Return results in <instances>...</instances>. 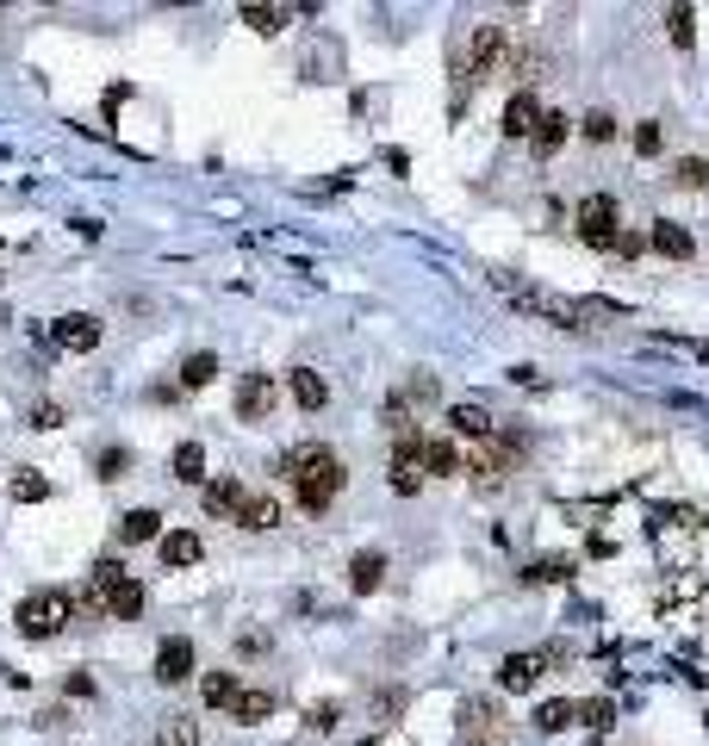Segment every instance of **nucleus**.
Returning a JSON list of instances; mask_svg holds the SVG:
<instances>
[{"label":"nucleus","mask_w":709,"mask_h":746,"mask_svg":"<svg viewBox=\"0 0 709 746\" xmlns=\"http://www.w3.org/2000/svg\"><path fill=\"white\" fill-rule=\"evenodd\" d=\"M237 20L250 25V32H262V38H274V32L287 25V13H281V7H237Z\"/></svg>","instance_id":"nucleus-35"},{"label":"nucleus","mask_w":709,"mask_h":746,"mask_svg":"<svg viewBox=\"0 0 709 746\" xmlns=\"http://www.w3.org/2000/svg\"><path fill=\"white\" fill-rule=\"evenodd\" d=\"M573 225H579V243L585 249H604V255H616V243H622V211H616L610 193H592V199H579L573 211Z\"/></svg>","instance_id":"nucleus-6"},{"label":"nucleus","mask_w":709,"mask_h":746,"mask_svg":"<svg viewBox=\"0 0 709 746\" xmlns=\"http://www.w3.org/2000/svg\"><path fill=\"white\" fill-rule=\"evenodd\" d=\"M579 722L592 727V734H610V727H616V703H610V697H585V703H579Z\"/></svg>","instance_id":"nucleus-32"},{"label":"nucleus","mask_w":709,"mask_h":746,"mask_svg":"<svg viewBox=\"0 0 709 746\" xmlns=\"http://www.w3.org/2000/svg\"><path fill=\"white\" fill-rule=\"evenodd\" d=\"M218 380V355H206V348H199V355H187V361H181V392H199V386H211Z\"/></svg>","instance_id":"nucleus-27"},{"label":"nucleus","mask_w":709,"mask_h":746,"mask_svg":"<svg viewBox=\"0 0 709 746\" xmlns=\"http://www.w3.org/2000/svg\"><path fill=\"white\" fill-rule=\"evenodd\" d=\"M199 741H206V722L187 715V709H174V715L156 722V746H199Z\"/></svg>","instance_id":"nucleus-19"},{"label":"nucleus","mask_w":709,"mask_h":746,"mask_svg":"<svg viewBox=\"0 0 709 746\" xmlns=\"http://www.w3.org/2000/svg\"><path fill=\"white\" fill-rule=\"evenodd\" d=\"M193 666H199V653H193V641H187V634H169V641H162V647H156V672H150V678H156V685H187V678H193Z\"/></svg>","instance_id":"nucleus-10"},{"label":"nucleus","mask_w":709,"mask_h":746,"mask_svg":"<svg viewBox=\"0 0 709 746\" xmlns=\"http://www.w3.org/2000/svg\"><path fill=\"white\" fill-rule=\"evenodd\" d=\"M499 287H511L523 311L548 318L554 330H592L585 318H622V306H610V299H573V292H548V287H517L511 274H499Z\"/></svg>","instance_id":"nucleus-2"},{"label":"nucleus","mask_w":709,"mask_h":746,"mask_svg":"<svg viewBox=\"0 0 709 746\" xmlns=\"http://www.w3.org/2000/svg\"><path fill=\"white\" fill-rule=\"evenodd\" d=\"M386 479H392V492L399 497H418L423 492V441H399V455H392V467H386Z\"/></svg>","instance_id":"nucleus-12"},{"label":"nucleus","mask_w":709,"mask_h":746,"mask_svg":"<svg viewBox=\"0 0 709 746\" xmlns=\"http://www.w3.org/2000/svg\"><path fill=\"white\" fill-rule=\"evenodd\" d=\"M399 399L411 404V411H418V404H436L442 399V380H436V374H411V380L399 386Z\"/></svg>","instance_id":"nucleus-34"},{"label":"nucleus","mask_w":709,"mask_h":746,"mask_svg":"<svg viewBox=\"0 0 709 746\" xmlns=\"http://www.w3.org/2000/svg\"><path fill=\"white\" fill-rule=\"evenodd\" d=\"M76 622V597L69 592H32L20 597V610H13V629L25 634V641H50V634H62Z\"/></svg>","instance_id":"nucleus-5"},{"label":"nucleus","mask_w":709,"mask_h":746,"mask_svg":"<svg viewBox=\"0 0 709 746\" xmlns=\"http://www.w3.org/2000/svg\"><path fill=\"white\" fill-rule=\"evenodd\" d=\"M523 578H529V585H560V578H573V560H560V554L529 560V566H523Z\"/></svg>","instance_id":"nucleus-31"},{"label":"nucleus","mask_w":709,"mask_h":746,"mask_svg":"<svg viewBox=\"0 0 709 746\" xmlns=\"http://www.w3.org/2000/svg\"><path fill=\"white\" fill-rule=\"evenodd\" d=\"M467 460H460V448L455 441H442V436H423V473L430 479H448V473H460Z\"/></svg>","instance_id":"nucleus-21"},{"label":"nucleus","mask_w":709,"mask_h":746,"mask_svg":"<svg viewBox=\"0 0 709 746\" xmlns=\"http://www.w3.org/2000/svg\"><path fill=\"white\" fill-rule=\"evenodd\" d=\"M666 38L678 44V50L697 44V13H690V7H666Z\"/></svg>","instance_id":"nucleus-33"},{"label":"nucleus","mask_w":709,"mask_h":746,"mask_svg":"<svg viewBox=\"0 0 709 746\" xmlns=\"http://www.w3.org/2000/svg\"><path fill=\"white\" fill-rule=\"evenodd\" d=\"M672 187H685V193L709 187V156H678L672 162Z\"/></svg>","instance_id":"nucleus-29"},{"label":"nucleus","mask_w":709,"mask_h":746,"mask_svg":"<svg viewBox=\"0 0 709 746\" xmlns=\"http://www.w3.org/2000/svg\"><path fill=\"white\" fill-rule=\"evenodd\" d=\"M579 137H585V144H616V113H604V106L585 113L579 118Z\"/></svg>","instance_id":"nucleus-36"},{"label":"nucleus","mask_w":709,"mask_h":746,"mask_svg":"<svg viewBox=\"0 0 709 746\" xmlns=\"http://www.w3.org/2000/svg\"><path fill=\"white\" fill-rule=\"evenodd\" d=\"M554 659H560L554 647H541V653H504V666H499V690H511V697L536 690L541 678H548V666H554Z\"/></svg>","instance_id":"nucleus-9"},{"label":"nucleus","mask_w":709,"mask_h":746,"mask_svg":"<svg viewBox=\"0 0 709 746\" xmlns=\"http://www.w3.org/2000/svg\"><path fill=\"white\" fill-rule=\"evenodd\" d=\"M237 678H230V672H206V678H199V697H206V709H230V697H237Z\"/></svg>","instance_id":"nucleus-30"},{"label":"nucleus","mask_w":709,"mask_h":746,"mask_svg":"<svg viewBox=\"0 0 709 746\" xmlns=\"http://www.w3.org/2000/svg\"><path fill=\"white\" fill-rule=\"evenodd\" d=\"M641 249H648V237H634V230H622V243H616V255H622V262H634Z\"/></svg>","instance_id":"nucleus-43"},{"label":"nucleus","mask_w":709,"mask_h":746,"mask_svg":"<svg viewBox=\"0 0 709 746\" xmlns=\"http://www.w3.org/2000/svg\"><path fill=\"white\" fill-rule=\"evenodd\" d=\"M81 610H106L113 622H137L144 616V585H137L113 554L94 560V573H88V592H81Z\"/></svg>","instance_id":"nucleus-4"},{"label":"nucleus","mask_w":709,"mask_h":746,"mask_svg":"<svg viewBox=\"0 0 709 746\" xmlns=\"http://www.w3.org/2000/svg\"><path fill=\"white\" fill-rule=\"evenodd\" d=\"M541 100H536V88H517V94H511V106H504V125L499 131L511 137V144H523V137H536L541 131Z\"/></svg>","instance_id":"nucleus-11"},{"label":"nucleus","mask_w":709,"mask_h":746,"mask_svg":"<svg viewBox=\"0 0 709 746\" xmlns=\"http://www.w3.org/2000/svg\"><path fill=\"white\" fill-rule=\"evenodd\" d=\"M629 144H634V156H660L666 150V131H660V118H641L629 131Z\"/></svg>","instance_id":"nucleus-37"},{"label":"nucleus","mask_w":709,"mask_h":746,"mask_svg":"<svg viewBox=\"0 0 709 746\" xmlns=\"http://www.w3.org/2000/svg\"><path fill=\"white\" fill-rule=\"evenodd\" d=\"M7 492H13V504H38V497H50V479H44V473H20Z\"/></svg>","instance_id":"nucleus-38"},{"label":"nucleus","mask_w":709,"mask_h":746,"mask_svg":"<svg viewBox=\"0 0 709 746\" xmlns=\"http://www.w3.org/2000/svg\"><path fill=\"white\" fill-rule=\"evenodd\" d=\"M156 548H162V566H174V573H181V566H193V560L206 554V548H199V536H193V529H169V536L156 541Z\"/></svg>","instance_id":"nucleus-22"},{"label":"nucleus","mask_w":709,"mask_h":746,"mask_svg":"<svg viewBox=\"0 0 709 746\" xmlns=\"http://www.w3.org/2000/svg\"><path fill=\"white\" fill-rule=\"evenodd\" d=\"M573 722H579V703H573V697H554V703L536 709V727H541V734H560V727H573Z\"/></svg>","instance_id":"nucleus-28"},{"label":"nucleus","mask_w":709,"mask_h":746,"mask_svg":"<svg viewBox=\"0 0 709 746\" xmlns=\"http://www.w3.org/2000/svg\"><path fill=\"white\" fill-rule=\"evenodd\" d=\"M118 541L131 548V541H162V517L156 510H131V517H118Z\"/></svg>","instance_id":"nucleus-26"},{"label":"nucleus","mask_w":709,"mask_h":746,"mask_svg":"<svg viewBox=\"0 0 709 746\" xmlns=\"http://www.w3.org/2000/svg\"><path fill=\"white\" fill-rule=\"evenodd\" d=\"M274 473L293 485V497H299V510H311V517H324L330 504L343 497L348 473H343V460L330 455L324 441H293L287 455L274 460Z\"/></svg>","instance_id":"nucleus-1"},{"label":"nucleus","mask_w":709,"mask_h":746,"mask_svg":"<svg viewBox=\"0 0 709 746\" xmlns=\"http://www.w3.org/2000/svg\"><path fill=\"white\" fill-rule=\"evenodd\" d=\"M448 423H455V436H467V441H485V436H499V423H492V411H485L480 399H460L455 411H448Z\"/></svg>","instance_id":"nucleus-17"},{"label":"nucleus","mask_w":709,"mask_h":746,"mask_svg":"<svg viewBox=\"0 0 709 746\" xmlns=\"http://www.w3.org/2000/svg\"><path fill=\"white\" fill-rule=\"evenodd\" d=\"M697 355H704V361H709V343H697Z\"/></svg>","instance_id":"nucleus-44"},{"label":"nucleus","mask_w":709,"mask_h":746,"mask_svg":"<svg viewBox=\"0 0 709 746\" xmlns=\"http://www.w3.org/2000/svg\"><path fill=\"white\" fill-rule=\"evenodd\" d=\"M230 404H237V417L243 423H268L274 404H281V380H274V374H243L237 392H230Z\"/></svg>","instance_id":"nucleus-8"},{"label":"nucleus","mask_w":709,"mask_h":746,"mask_svg":"<svg viewBox=\"0 0 709 746\" xmlns=\"http://www.w3.org/2000/svg\"><path fill=\"white\" fill-rule=\"evenodd\" d=\"M25 423H32V429H62V404H32V411H25Z\"/></svg>","instance_id":"nucleus-40"},{"label":"nucleus","mask_w":709,"mask_h":746,"mask_svg":"<svg viewBox=\"0 0 709 746\" xmlns=\"http://www.w3.org/2000/svg\"><path fill=\"white\" fill-rule=\"evenodd\" d=\"M460 746H511V722L499 703H467L460 709Z\"/></svg>","instance_id":"nucleus-7"},{"label":"nucleus","mask_w":709,"mask_h":746,"mask_svg":"<svg viewBox=\"0 0 709 746\" xmlns=\"http://www.w3.org/2000/svg\"><path fill=\"white\" fill-rule=\"evenodd\" d=\"M225 715H230L237 727H262V722L274 715V690H250V685H243L237 697H230V709H225Z\"/></svg>","instance_id":"nucleus-16"},{"label":"nucleus","mask_w":709,"mask_h":746,"mask_svg":"<svg viewBox=\"0 0 709 746\" xmlns=\"http://www.w3.org/2000/svg\"><path fill=\"white\" fill-rule=\"evenodd\" d=\"M567 137H573V118H567V113H548V118H541V131L529 137V150H536V156H554Z\"/></svg>","instance_id":"nucleus-24"},{"label":"nucleus","mask_w":709,"mask_h":746,"mask_svg":"<svg viewBox=\"0 0 709 746\" xmlns=\"http://www.w3.org/2000/svg\"><path fill=\"white\" fill-rule=\"evenodd\" d=\"M648 249H660L666 262H690L697 255V237H690L678 218H653V230H648Z\"/></svg>","instance_id":"nucleus-15"},{"label":"nucleus","mask_w":709,"mask_h":746,"mask_svg":"<svg viewBox=\"0 0 709 746\" xmlns=\"http://www.w3.org/2000/svg\"><path fill=\"white\" fill-rule=\"evenodd\" d=\"M517 467H523V429H499V436H485V441L467 448V467H460V473L473 479V492L499 497L504 485L517 479Z\"/></svg>","instance_id":"nucleus-3"},{"label":"nucleus","mask_w":709,"mask_h":746,"mask_svg":"<svg viewBox=\"0 0 709 746\" xmlns=\"http://www.w3.org/2000/svg\"><path fill=\"white\" fill-rule=\"evenodd\" d=\"M399 709H404V690H386V697H374V715H380V722H392Z\"/></svg>","instance_id":"nucleus-41"},{"label":"nucleus","mask_w":709,"mask_h":746,"mask_svg":"<svg viewBox=\"0 0 709 746\" xmlns=\"http://www.w3.org/2000/svg\"><path fill=\"white\" fill-rule=\"evenodd\" d=\"M336 722H343V709H336V703H318V709H311V727H318V734H330Z\"/></svg>","instance_id":"nucleus-42"},{"label":"nucleus","mask_w":709,"mask_h":746,"mask_svg":"<svg viewBox=\"0 0 709 746\" xmlns=\"http://www.w3.org/2000/svg\"><path fill=\"white\" fill-rule=\"evenodd\" d=\"M287 392H293V404H299V411H324V404H330V386H324V374H318V367H293Z\"/></svg>","instance_id":"nucleus-18"},{"label":"nucleus","mask_w":709,"mask_h":746,"mask_svg":"<svg viewBox=\"0 0 709 746\" xmlns=\"http://www.w3.org/2000/svg\"><path fill=\"white\" fill-rule=\"evenodd\" d=\"M50 336H57V348H69V355H88V348H100L106 330H100V318H88V311H69V318H57Z\"/></svg>","instance_id":"nucleus-13"},{"label":"nucleus","mask_w":709,"mask_h":746,"mask_svg":"<svg viewBox=\"0 0 709 746\" xmlns=\"http://www.w3.org/2000/svg\"><path fill=\"white\" fill-rule=\"evenodd\" d=\"M243 504H250V492H243L237 479H206V510H211V517L237 523V510H243Z\"/></svg>","instance_id":"nucleus-20"},{"label":"nucleus","mask_w":709,"mask_h":746,"mask_svg":"<svg viewBox=\"0 0 709 746\" xmlns=\"http://www.w3.org/2000/svg\"><path fill=\"white\" fill-rule=\"evenodd\" d=\"M386 573H392V560L380 554V548H362V554L348 560V592L355 597H374L386 585Z\"/></svg>","instance_id":"nucleus-14"},{"label":"nucleus","mask_w":709,"mask_h":746,"mask_svg":"<svg viewBox=\"0 0 709 746\" xmlns=\"http://www.w3.org/2000/svg\"><path fill=\"white\" fill-rule=\"evenodd\" d=\"M237 523L262 536V529H281V523H287V510H281V497H268V492H262V497H250V504L237 510Z\"/></svg>","instance_id":"nucleus-23"},{"label":"nucleus","mask_w":709,"mask_h":746,"mask_svg":"<svg viewBox=\"0 0 709 746\" xmlns=\"http://www.w3.org/2000/svg\"><path fill=\"white\" fill-rule=\"evenodd\" d=\"M174 479H181V485H206V448H199V441H181V448H174Z\"/></svg>","instance_id":"nucleus-25"},{"label":"nucleus","mask_w":709,"mask_h":746,"mask_svg":"<svg viewBox=\"0 0 709 746\" xmlns=\"http://www.w3.org/2000/svg\"><path fill=\"white\" fill-rule=\"evenodd\" d=\"M125 473H131V448H106V455H100V479L113 485V479H125Z\"/></svg>","instance_id":"nucleus-39"}]
</instances>
